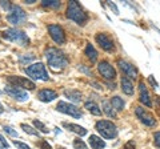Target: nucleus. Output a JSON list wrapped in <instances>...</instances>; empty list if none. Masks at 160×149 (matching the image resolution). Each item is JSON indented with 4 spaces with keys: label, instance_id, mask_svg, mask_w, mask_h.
Returning a JSON list of instances; mask_svg holds the SVG:
<instances>
[{
    "label": "nucleus",
    "instance_id": "1",
    "mask_svg": "<svg viewBox=\"0 0 160 149\" xmlns=\"http://www.w3.org/2000/svg\"><path fill=\"white\" fill-rule=\"evenodd\" d=\"M46 57L48 61V65L51 67L53 71H62L68 65V57L58 48H48L46 51Z\"/></svg>",
    "mask_w": 160,
    "mask_h": 149
},
{
    "label": "nucleus",
    "instance_id": "2",
    "mask_svg": "<svg viewBox=\"0 0 160 149\" xmlns=\"http://www.w3.org/2000/svg\"><path fill=\"white\" fill-rule=\"evenodd\" d=\"M67 17L69 20H73L79 26H84L88 22V15L87 12L83 9V7L80 6L78 2H72L68 3V8H67Z\"/></svg>",
    "mask_w": 160,
    "mask_h": 149
},
{
    "label": "nucleus",
    "instance_id": "3",
    "mask_svg": "<svg viewBox=\"0 0 160 149\" xmlns=\"http://www.w3.org/2000/svg\"><path fill=\"white\" fill-rule=\"evenodd\" d=\"M3 37L11 43H16L20 47H26L29 44V37L27 36L26 32L18 28H9L3 32Z\"/></svg>",
    "mask_w": 160,
    "mask_h": 149
},
{
    "label": "nucleus",
    "instance_id": "4",
    "mask_svg": "<svg viewBox=\"0 0 160 149\" xmlns=\"http://www.w3.org/2000/svg\"><path fill=\"white\" fill-rule=\"evenodd\" d=\"M96 131L102 135V137L107 138V140H112L118 136V128L116 125L112 123V121H108V120H99L96 123Z\"/></svg>",
    "mask_w": 160,
    "mask_h": 149
},
{
    "label": "nucleus",
    "instance_id": "5",
    "mask_svg": "<svg viewBox=\"0 0 160 149\" xmlns=\"http://www.w3.org/2000/svg\"><path fill=\"white\" fill-rule=\"evenodd\" d=\"M27 74L33 80H42V81H48L49 76L48 72L46 69V65L43 63H35L32 65H29L28 68H26Z\"/></svg>",
    "mask_w": 160,
    "mask_h": 149
},
{
    "label": "nucleus",
    "instance_id": "6",
    "mask_svg": "<svg viewBox=\"0 0 160 149\" xmlns=\"http://www.w3.org/2000/svg\"><path fill=\"white\" fill-rule=\"evenodd\" d=\"M7 20L12 26H20V24H23L27 20V12L20 6H13L12 4V8L9 9L7 15Z\"/></svg>",
    "mask_w": 160,
    "mask_h": 149
},
{
    "label": "nucleus",
    "instance_id": "7",
    "mask_svg": "<svg viewBox=\"0 0 160 149\" xmlns=\"http://www.w3.org/2000/svg\"><path fill=\"white\" fill-rule=\"evenodd\" d=\"M56 109L59 112H62V113H66V115L72 116L73 118L83 117V112L80 111V108H78L76 105H73V104L66 103V101H59L58 105H56Z\"/></svg>",
    "mask_w": 160,
    "mask_h": 149
},
{
    "label": "nucleus",
    "instance_id": "8",
    "mask_svg": "<svg viewBox=\"0 0 160 149\" xmlns=\"http://www.w3.org/2000/svg\"><path fill=\"white\" fill-rule=\"evenodd\" d=\"M7 81L9 83V85L20 88V89H29V91H32V89H35V87H36L33 81H31L29 79L22 77V76H8Z\"/></svg>",
    "mask_w": 160,
    "mask_h": 149
},
{
    "label": "nucleus",
    "instance_id": "9",
    "mask_svg": "<svg viewBox=\"0 0 160 149\" xmlns=\"http://www.w3.org/2000/svg\"><path fill=\"white\" fill-rule=\"evenodd\" d=\"M135 115H136V117L144 124V125H147V127H155L156 125V118L153 117L152 113L146 111L143 107L135 108Z\"/></svg>",
    "mask_w": 160,
    "mask_h": 149
},
{
    "label": "nucleus",
    "instance_id": "10",
    "mask_svg": "<svg viewBox=\"0 0 160 149\" xmlns=\"http://www.w3.org/2000/svg\"><path fill=\"white\" fill-rule=\"evenodd\" d=\"M48 32L49 36L52 37V40L56 44H64L66 43V33H64V29L58 26V24H49L48 26Z\"/></svg>",
    "mask_w": 160,
    "mask_h": 149
},
{
    "label": "nucleus",
    "instance_id": "11",
    "mask_svg": "<svg viewBox=\"0 0 160 149\" xmlns=\"http://www.w3.org/2000/svg\"><path fill=\"white\" fill-rule=\"evenodd\" d=\"M95 40H96V43L100 46V48L104 49V51L107 52H112L115 49V44H113V40L111 39V36L104 32H100L98 33L96 36H95Z\"/></svg>",
    "mask_w": 160,
    "mask_h": 149
},
{
    "label": "nucleus",
    "instance_id": "12",
    "mask_svg": "<svg viewBox=\"0 0 160 149\" xmlns=\"http://www.w3.org/2000/svg\"><path fill=\"white\" fill-rule=\"evenodd\" d=\"M4 92H6L9 97H12L18 101H27L28 97H29L28 93L24 91V89H20V88L12 87V85H7L6 88H4Z\"/></svg>",
    "mask_w": 160,
    "mask_h": 149
},
{
    "label": "nucleus",
    "instance_id": "13",
    "mask_svg": "<svg viewBox=\"0 0 160 149\" xmlns=\"http://www.w3.org/2000/svg\"><path fill=\"white\" fill-rule=\"evenodd\" d=\"M98 71L106 80H113L116 77V71L108 61H100L98 64Z\"/></svg>",
    "mask_w": 160,
    "mask_h": 149
},
{
    "label": "nucleus",
    "instance_id": "14",
    "mask_svg": "<svg viewBox=\"0 0 160 149\" xmlns=\"http://www.w3.org/2000/svg\"><path fill=\"white\" fill-rule=\"evenodd\" d=\"M118 65L123 71V73L126 74V77H128V79H136L138 77V69H136V67H135L133 64L127 63L124 60H119Z\"/></svg>",
    "mask_w": 160,
    "mask_h": 149
},
{
    "label": "nucleus",
    "instance_id": "15",
    "mask_svg": "<svg viewBox=\"0 0 160 149\" xmlns=\"http://www.w3.org/2000/svg\"><path fill=\"white\" fill-rule=\"evenodd\" d=\"M139 93H140V97H139L140 103L144 104V105L148 107V108H151L152 107V100H151V96H149V93H148V89L146 87V84H144L143 81L139 83Z\"/></svg>",
    "mask_w": 160,
    "mask_h": 149
},
{
    "label": "nucleus",
    "instance_id": "16",
    "mask_svg": "<svg viewBox=\"0 0 160 149\" xmlns=\"http://www.w3.org/2000/svg\"><path fill=\"white\" fill-rule=\"evenodd\" d=\"M58 97V93L52 91V89H42L38 93V99L43 103H51Z\"/></svg>",
    "mask_w": 160,
    "mask_h": 149
},
{
    "label": "nucleus",
    "instance_id": "17",
    "mask_svg": "<svg viewBox=\"0 0 160 149\" xmlns=\"http://www.w3.org/2000/svg\"><path fill=\"white\" fill-rule=\"evenodd\" d=\"M120 84H122V91L126 93L128 96H132L135 89H133V83L131 81V79H128L126 76L122 77V80H120Z\"/></svg>",
    "mask_w": 160,
    "mask_h": 149
},
{
    "label": "nucleus",
    "instance_id": "18",
    "mask_svg": "<svg viewBox=\"0 0 160 149\" xmlns=\"http://www.w3.org/2000/svg\"><path fill=\"white\" fill-rule=\"evenodd\" d=\"M88 142H89V145H91L92 149H104V148H106V142L102 140V137L95 136V135L89 136Z\"/></svg>",
    "mask_w": 160,
    "mask_h": 149
},
{
    "label": "nucleus",
    "instance_id": "19",
    "mask_svg": "<svg viewBox=\"0 0 160 149\" xmlns=\"http://www.w3.org/2000/svg\"><path fill=\"white\" fill-rule=\"evenodd\" d=\"M63 93L67 99H69V100L73 101V103L82 101V93H80L79 91H76V89H64Z\"/></svg>",
    "mask_w": 160,
    "mask_h": 149
},
{
    "label": "nucleus",
    "instance_id": "20",
    "mask_svg": "<svg viewBox=\"0 0 160 149\" xmlns=\"http://www.w3.org/2000/svg\"><path fill=\"white\" fill-rule=\"evenodd\" d=\"M66 128H68L71 132H73V133H76V135H79V136H86L87 135V129L86 128H83V127H80V125H76V124H69V123H64L63 124Z\"/></svg>",
    "mask_w": 160,
    "mask_h": 149
},
{
    "label": "nucleus",
    "instance_id": "21",
    "mask_svg": "<svg viewBox=\"0 0 160 149\" xmlns=\"http://www.w3.org/2000/svg\"><path fill=\"white\" fill-rule=\"evenodd\" d=\"M84 108H86L88 112H91L92 115H95V116H100V115H102V109H100L98 104L93 103V101H87L86 104H84Z\"/></svg>",
    "mask_w": 160,
    "mask_h": 149
},
{
    "label": "nucleus",
    "instance_id": "22",
    "mask_svg": "<svg viewBox=\"0 0 160 149\" xmlns=\"http://www.w3.org/2000/svg\"><path fill=\"white\" fill-rule=\"evenodd\" d=\"M111 105H112V108L115 109V111H123L124 109V100L122 97H119V96H113V97H111Z\"/></svg>",
    "mask_w": 160,
    "mask_h": 149
},
{
    "label": "nucleus",
    "instance_id": "23",
    "mask_svg": "<svg viewBox=\"0 0 160 149\" xmlns=\"http://www.w3.org/2000/svg\"><path fill=\"white\" fill-rule=\"evenodd\" d=\"M84 53H86V56L91 61H96L98 60V52H96V49L93 48L92 44H87V47L86 49H84Z\"/></svg>",
    "mask_w": 160,
    "mask_h": 149
},
{
    "label": "nucleus",
    "instance_id": "24",
    "mask_svg": "<svg viewBox=\"0 0 160 149\" xmlns=\"http://www.w3.org/2000/svg\"><path fill=\"white\" fill-rule=\"evenodd\" d=\"M103 112L106 113L108 117H112V118L116 117V111L112 108V105H111V103L109 101H106V100L103 101Z\"/></svg>",
    "mask_w": 160,
    "mask_h": 149
},
{
    "label": "nucleus",
    "instance_id": "25",
    "mask_svg": "<svg viewBox=\"0 0 160 149\" xmlns=\"http://www.w3.org/2000/svg\"><path fill=\"white\" fill-rule=\"evenodd\" d=\"M43 7H49V8H59L62 6V3L58 2V0H43L42 2Z\"/></svg>",
    "mask_w": 160,
    "mask_h": 149
},
{
    "label": "nucleus",
    "instance_id": "26",
    "mask_svg": "<svg viewBox=\"0 0 160 149\" xmlns=\"http://www.w3.org/2000/svg\"><path fill=\"white\" fill-rule=\"evenodd\" d=\"M22 129L26 133H28V135H32V136H39V131L38 129H35V128H32L31 125H27V124H22Z\"/></svg>",
    "mask_w": 160,
    "mask_h": 149
},
{
    "label": "nucleus",
    "instance_id": "27",
    "mask_svg": "<svg viewBox=\"0 0 160 149\" xmlns=\"http://www.w3.org/2000/svg\"><path fill=\"white\" fill-rule=\"evenodd\" d=\"M32 60H35V55H32V53H28V56L27 55H20V57H19V61L22 64H28Z\"/></svg>",
    "mask_w": 160,
    "mask_h": 149
},
{
    "label": "nucleus",
    "instance_id": "28",
    "mask_svg": "<svg viewBox=\"0 0 160 149\" xmlns=\"http://www.w3.org/2000/svg\"><path fill=\"white\" fill-rule=\"evenodd\" d=\"M73 148L75 149H88L86 142H84L83 140H80V138H75L73 140Z\"/></svg>",
    "mask_w": 160,
    "mask_h": 149
},
{
    "label": "nucleus",
    "instance_id": "29",
    "mask_svg": "<svg viewBox=\"0 0 160 149\" xmlns=\"http://www.w3.org/2000/svg\"><path fill=\"white\" fill-rule=\"evenodd\" d=\"M33 125L36 127L40 132H43V133H48V129H47V127L44 125V124H43L42 121H39V120H33Z\"/></svg>",
    "mask_w": 160,
    "mask_h": 149
},
{
    "label": "nucleus",
    "instance_id": "30",
    "mask_svg": "<svg viewBox=\"0 0 160 149\" xmlns=\"http://www.w3.org/2000/svg\"><path fill=\"white\" fill-rule=\"evenodd\" d=\"M3 131L6 132V133H8L9 136H12V137H18V132H16V131H13V129H12L11 127H8V125L3 127Z\"/></svg>",
    "mask_w": 160,
    "mask_h": 149
},
{
    "label": "nucleus",
    "instance_id": "31",
    "mask_svg": "<svg viewBox=\"0 0 160 149\" xmlns=\"http://www.w3.org/2000/svg\"><path fill=\"white\" fill-rule=\"evenodd\" d=\"M0 7H2L3 9H6V12H9V9L12 8V4L9 3V2H0Z\"/></svg>",
    "mask_w": 160,
    "mask_h": 149
},
{
    "label": "nucleus",
    "instance_id": "32",
    "mask_svg": "<svg viewBox=\"0 0 160 149\" xmlns=\"http://www.w3.org/2000/svg\"><path fill=\"white\" fill-rule=\"evenodd\" d=\"M13 145H15V147H18L19 149H32V148H29V147L27 145V144L20 142V141H16V140L13 141Z\"/></svg>",
    "mask_w": 160,
    "mask_h": 149
},
{
    "label": "nucleus",
    "instance_id": "33",
    "mask_svg": "<svg viewBox=\"0 0 160 149\" xmlns=\"http://www.w3.org/2000/svg\"><path fill=\"white\" fill-rule=\"evenodd\" d=\"M39 148L40 149H52V147L48 144V141H46V140H42L39 142Z\"/></svg>",
    "mask_w": 160,
    "mask_h": 149
},
{
    "label": "nucleus",
    "instance_id": "34",
    "mask_svg": "<svg viewBox=\"0 0 160 149\" xmlns=\"http://www.w3.org/2000/svg\"><path fill=\"white\" fill-rule=\"evenodd\" d=\"M153 144H155V147L160 148V132H156L153 135Z\"/></svg>",
    "mask_w": 160,
    "mask_h": 149
},
{
    "label": "nucleus",
    "instance_id": "35",
    "mask_svg": "<svg viewBox=\"0 0 160 149\" xmlns=\"http://www.w3.org/2000/svg\"><path fill=\"white\" fill-rule=\"evenodd\" d=\"M148 81L149 83H151V85H152V88L153 89H156L159 85H158V81L156 80H155V79H153V76H152V74H151V76H148Z\"/></svg>",
    "mask_w": 160,
    "mask_h": 149
},
{
    "label": "nucleus",
    "instance_id": "36",
    "mask_svg": "<svg viewBox=\"0 0 160 149\" xmlns=\"http://www.w3.org/2000/svg\"><path fill=\"white\" fill-rule=\"evenodd\" d=\"M135 142H133V140H131V141H128L126 145H124V149H135Z\"/></svg>",
    "mask_w": 160,
    "mask_h": 149
},
{
    "label": "nucleus",
    "instance_id": "37",
    "mask_svg": "<svg viewBox=\"0 0 160 149\" xmlns=\"http://www.w3.org/2000/svg\"><path fill=\"white\" fill-rule=\"evenodd\" d=\"M0 144H2V145H3L4 148H6V149H7L8 147H9V144L7 142V140H6V138H4V137H3L2 135H0Z\"/></svg>",
    "mask_w": 160,
    "mask_h": 149
},
{
    "label": "nucleus",
    "instance_id": "38",
    "mask_svg": "<svg viewBox=\"0 0 160 149\" xmlns=\"http://www.w3.org/2000/svg\"><path fill=\"white\" fill-rule=\"evenodd\" d=\"M108 6H109V8H111V9H113V13H115V15H119V9H118V7L115 6L113 3L109 2V3H108Z\"/></svg>",
    "mask_w": 160,
    "mask_h": 149
},
{
    "label": "nucleus",
    "instance_id": "39",
    "mask_svg": "<svg viewBox=\"0 0 160 149\" xmlns=\"http://www.w3.org/2000/svg\"><path fill=\"white\" fill-rule=\"evenodd\" d=\"M4 112V108H3V105H2V103H0V115Z\"/></svg>",
    "mask_w": 160,
    "mask_h": 149
},
{
    "label": "nucleus",
    "instance_id": "40",
    "mask_svg": "<svg viewBox=\"0 0 160 149\" xmlns=\"http://www.w3.org/2000/svg\"><path fill=\"white\" fill-rule=\"evenodd\" d=\"M58 149H66V148H64V147H58Z\"/></svg>",
    "mask_w": 160,
    "mask_h": 149
}]
</instances>
